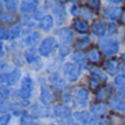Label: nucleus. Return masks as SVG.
<instances>
[{
    "instance_id": "nucleus-16",
    "label": "nucleus",
    "mask_w": 125,
    "mask_h": 125,
    "mask_svg": "<svg viewBox=\"0 0 125 125\" xmlns=\"http://www.w3.org/2000/svg\"><path fill=\"white\" fill-rule=\"evenodd\" d=\"M54 24H55V19L53 15L51 14H46L43 19L40 21L39 23V28L41 29L43 32L48 33L53 28H54Z\"/></svg>"
},
{
    "instance_id": "nucleus-18",
    "label": "nucleus",
    "mask_w": 125,
    "mask_h": 125,
    "mask_svg": "<svg viewBox=\"0 0 125 125\" xmlns=\"http://www.w3.org/2000/svg\"><path fill=\"white\" fill-rule=\"evenodd\" d=\"M92 33L98 37H103L106 34V24L103 20H97L92 24Z\"/></svg>"
},
{
    "instance_id": "nucleus-20",
    "label": "nucleus",
    "mask_w": 125,
    "mask_h": 125,
    "mask_svg": "<svg viewBox=\"0 0 125 125\" xmlns=\"http://www.w3.org/2000/svg\"><path fill=\"white\" fill-rule=\"evenodd\" d=\"M86 58L92 64H99L102 61V54L97 47H92L87 51Z\"/></svg>"
},
{
    "instance_id": "nucleus-55",
    "label": "nucleus",
    "mask_w": 125,
    "mask_h": 125,
    "mask_svg": "<svg viewBox=\"0 0 125 125\" xmlns=\"http://www.w3.org/2000/svg\"><path fill=\"white\" fill-rule=\"evenodd\" d=\"M2 9H3V6H2V2L0 1V13H2Z\"/></svg>"
},
{
    "instance_id": "nucleus-26",
    "label": "nucleus",
    "mask_w": 125,
    "mask_h": 125,
    "mask_svg": "<svg viewBox=\"0 0 125 125\" xmlns=\"http://www.w3.org/2000/svg\"><path fill=\"white\" fill-rule=\"evenodd\" d=\"M90 76L92 79L97 80L98 82H103V83H105L106 81H108V76L105 75V73H104L103 70H101V69L99 68H94L92 69V70L90 71Z\"/></svg>"
},
{
    "instance_id": "nucleus-1",
    "label": "nucleus",
    "mask_w": 125,
    "mask_h": 125,
    "mask_svg": "<svg viewBox=\"0 0 125 125\" xmlns=\"http://www.w3.org/2000/svg\"><path fill=\"white\" fill-rule=\"evenodd\" d=\"M33 80L30 76H24L21 80V88L14 91V98L22 100H28L32 97Z\"/></svg>"
},
{
    "instance_id": "nucleus-56",
    "label": "nucleus",
    "mask_w": 125,
    "mask_h": 125,
    "mask_svg": "<svg viewBox=\"0 0 125 125\" xmlns=\"http://www.w3.org/2000/svg\"><path fill=\"white\" fill-rule=\"evenodd\" d=\"M121 69H122V71H123V73H124V75H125V65H124V66H123V67H122V68H121Z\"/></svg>"
},
{
    "instance_id": "nucleus-2",
    "label": "nucleus",
    "mask_w": 125,
    "mask_h": 125,
    "mask_svg": "<svg viewBox=\"0 0 125 125\" xmlns=\"http://www.w3.org/2000/svg\"><path fill=\"white\" fill-rule=\"evenodd\" d=\"M58 47V41L53 36H48L41 42L39 47L40 55L43 57H51Z\"/></svg>"
},
{
    "instance_id": "nucleus-14",
    "label": "nucleus",
    "mask_w": 125,
    "mask_h": 125,
    "mask_svg": "<svg viewBox=\"0 0 125 125\" xmlns=\"http://www.w3.org/2000/svg\"><path fill=\"white\" fill-rule=\"evenodd\" d=\"M120 67V61L117 58H110L104 62V69L110 76H116Z\"/></svg>"
},
{
    "instance_id": "nucleus-46",
    "label": "nucleus",
    "mask_w": 125,
    "mask_h": 125,
    "mask_svg": "<svg viewBox=\"0 0 125 125\" xmlns=\"http://www.w3.org/2000/svg\"><path fill=\"white\" fill-rule=\"evenodd\" d=\"M119 97L121 98V99H123L125 100V86L124 87H122V88H120L119 89Z\"/></svg>"
},
{
    "instance_id": "nucleus-58",
    "label": "nucleus",
    "mask_w": 125,
    "mask_h": 125,
    "mask_svg": "<svg viewBox=\"0 0 125 125\" xmlns=\"http://www.w3.org/2000/svg\"><path fill=\"white\" fill-rule=\"evenodd\" d=\"M47 125H56V124H54V123H51V124H47Z\"/></svg>"
},
{
    "instance_id": "nucleus-19",
    "label": "nucleus",
    "mask_w": 125,
    "mask_h": 125,
    "mask_svg": "<svg viewBox=\"0 0 125 125\" xmlns=\"http://www.w3.org/2000/svg\"><path fill=\"white\" fill-rule=\"evenodd\" d=\"M73 28L79 34H88L89 33V24L83 19H75L73 22Z\"/></svg>"
},
{
    "instance_id": "nucleus-33",
    "label": "nucleus",
    "mask_w": 125,
    "mask_h": 125,
    "mask_svg": "<svg viewBox=\"0 0 125 125\" xmlns=\"http://www.w3.org/2000/svg\"><path fill=\"white\" fill-rule=\"evenodd\" d=\"M108 94H110V88H102L95 93V100L97 101H103L108 97Z\"/></svg>"
},
{
    "instance_id": "nucleus-24",
    "label": "nucleus",
    "mask_w": 125,
    "mask_h": 125,
    "mask_svg": "<svg viewBox=\"0 0 125 125\" xmlns=\"http://www.w3.org/2000/svg\"><path fill=\"white\" fill-rule=\"evenodd\" d=\"M41 39H42V36H41V33L40 32H31L30 34L24 39V44L30 46V47H34L37 44H41L40 43Z\"/></svg>"
},
{
    "instance_id": "nucleus-59",
    "label": "nucleus",
    "mask_w": 125,
    "mask_h": 125,
    "mask_svg": "<svg viewBox=\"0 0 125 125\" xmlns=\"http://www.w3.org/2000/svg\"><path fill=\"white\" fill-rule=\"evenodd\" d=\"M122 125H125V123H124V124H122Z\"/></svg>"
},
{
    "instance_id": "nucleus-53",
    "label": "nucleus",
    "mask_w": 125,
    "mask_h": 125,
    "mask_svg": "<svg viewBox=\"0 0 125 125\" xmlns=\"http://www.w3.org/2000/svg\"><path fill=\"white\" fill-rule=\"evenodd\" d=\"M121 23L123 24V25H125V11L122 13V15H121Z\"/></svg>"
},
{
    "instance_id": "nucleus-12",
    "label": "nucleus",
    "mask_w": 125,
    "mask_h": 125,
    "mask_svg": "<svg viewBox=\"0 0 125 125\" xmlns=\"http://www.w3.org/2000/svg\"><path fill=\"white\" fill-rule=\"evenodd\" d=\"M109 106L113 111L125 113V102L119 95H113V97L110 98V100H109Z\"/></svg>"
},
{
    "instance_id": "nucleus-43",
    "label": "nucleus",
    "mask_w": 125,
    "mask_h": 125,
    "mask_svg": "<svg viewBox=\"0 0 125 125\" xmlns=\"http://www.w3.org/2000/svg\"><path fill=\"white\" fill-rule=\"evenodd\" d=\"M11 121V114H3L0 116V125H8Z\"/></svg>"
},
{
    "instance_id": "nucleus-6",
    "label": "nucleus",
    "mask_w": 125,
    "mask_h": 125,
    "mask_svg": "<svg viewBox=\"0 0 125 125\" xmlns=\"http://www.w3.org/2000/svg\"><path fill=\"white\" fill-rule=\"evenodd\" d=\"M55 34L58 36L59 41L62 43V45H68L75 41V34L68 26H62L55 31Z\"/></svg>"
},
{
    "instance_id": "nucleus-13",
    "label": "nucleus",
    "mask_w": 125,
    "mask_h": 125,
    "mask_svg": "<svg viewBox=\"0 0 125 125\" xmlns=\"http://www.w3.org/2000/svg\"><path fill=\"white\" fill-rule=\"evenodd\" d=\"M40 52L36 50L35 47H29L25 50L24 52V59L28 64L30 65H33L35 62H40Z\"/></svg>"
},
{
    "instance_id": "nucleus-39",
    "label": "nucleus",
    "mask_w": 125,
    "mask_h": 125,
    "mask_svg": "<svg viewBox=\"0 0 125 125\" xmlns=\"http://www.w3.org/2000/svg\"><path fill=\"white\" fill-rule=\"evenodd\" d=\"M117 32V25L115 22H109L106 24V33L109 35H113Z\"/></svg>"
},
{
    "instance_id": "nucleus-35",
    "label": "nucleus",
    "mask_w": 125,
    "mask_h": 125,
    "mask_svg": "<svg viewBox=\"0 0 125 125\" xmlns=\"http://www.w3.org/2000/svg\"><path fill=\"white\" fill-rule=\"evenodd\" d=\"M71 53V47L68 45H61L58 48V55H59V58L64 59L65 57H67L69 54Z\"/></svg>"
},
{
    "instance_id": "nucleus-17",
    "label": "nucleus",
    "mask_w": 125,
    "mask_h": 125,
    "mask_svg": "<svg viewBox=\"0 0 125 125\" xmlns=\"http://www.w3.org/2000/svg\"><path fill=\"white\" fill-rule=\"evenodd\" d=\"M48 80H50L51 86H52L56 91H59V92H61V91H62V89L66 88V82H65V80L62 79L58 73L51 75Z\"/></svg>"
},
{
    "instance_id": "nucleus-50",
    "label": "nucleus",
    "mask_w": 125,
    "mask_h": 125,
    "mask_svg": "<svg viewBox=\"0 0 125 125\" xmlns=\"http://www.w3.org/2000/svg\"><path fill=\"white\" fill-rule=\"evenodd\" d=\"M6 67H7V62L3 61V59H0V71L3 70Z\"/></svg>"
},
{
    "instance_id": "nucleus-32",
    "label": "nucleus",
    "mask_w": 125,
    "mask_h": 125,
    "mask_svg": "<svg viewBox=\"0 0 125 125\" xmlns=\"http://www.w3.org/2000/svg\"><path fill=\"white\" fill-rule=\"evenodd\" d=\"M80 15H81L82 18H84L87 20H92L93 17H94V12H93L92 10H90V8L89 7H81L80 8Z\"/></svg>"
},
{
    "instance_id": "nucleus-47",
    "label": "nucleus",
    "mask_w": 125,
    "mask_h": 125,
    "mask_svg": "<svg viewBox=\"0 0 125 125\" xmlns=\"http://www.w3.org/2000/svg\"><path fill=\"white\" fill-rule=\"evenodd\" d=\"M64 100H65V102L66 103H68V102H70V100H71V94L69 92H65L64 93Z\"/></svg>"
},
{
    "instance_id": "nucleus-37",
    "label": "nucleus",
    "mask_w": 125,
    "mask_h": 125,
    "mask_svg": "<svg viewBox=\"0 0 125 125\" xmlns=\"http://www.w3.org/2000/svg\"><path fill=\"white\" fill-rule=\"evenodd\" d=\"M45 11H46L45 7H42V8H41V7H39V9H37V10L35 11L34 13H33V19L41 21V20L46 15L45 14Z\"/></svg>"
},
{
    "instance_id": "nucleus-36",
    "label": "nucleus",
    "mask_w": 125,
    "mask_h": 125,
    "mask_svg": "<svg viewBox=\"0 0 125 125\" xmlns=\"http://www.w3.org/2000/svg\"><path fill=\"white\" fill-rule=\"evenodd\" d=\"M4 7H6L10 12L14 13L15 11L18 10V8H19V2L14 1V0H7V1H4Z\"/></svg>"
},
{
    "instance_id": "nucleus-57",
    "label": "nucleus",
    "mask_w": 125,
    "mask_h": 125,
    "mask_svg": "<svg viewBox=\"0 0 125 125\" xmlns=\"http://www.w3.org/2000/svg\"><path fill=\"white\" fill-rule=\"evenodd\" d=\"M123 40H124V42H125V33H124V35H123Z\"/></svg>"
},
{
    "instance_id": "nucleus-41",
    "label": "nucleus",
    "mask_w": 125,
    "mask_h": 125,
    "mask_svg": "<svg viewBox=\"0 0 125 125\" xmlns=\"http://www.w3.org/2000/svg\"><path fill=\"white\" fill-rule=\"evenodd\" d=\"M89 87H90V89L92 91H97L98 92V91L100 90V82H98L97 80L91 78V79L89 80Z\"/></svg>"
},
{
    "instance_id": "nucleus-22",
    "label": "nucleus",
    "mask_w": 125,
    "mask_h": 125,
    "mask_svg": "<svg viewBox=\"0 0 125 125\" xmlns=\"http://www.w3.org/2000/svg\"><path fill=\"white\" fill-rule=\"evenodd\" d=\"M73 119H75V121L79 122L81 125H88L89 121H90V119H91L90 112L86 111V110L76 111V112H73Z\"/></svg>"
},
{
    "instance_id": "nucleus-44",
    "label": "nucleus",
    "mask_w": 125,
    "mask_h": 125,
    "mask_svg": "<svg viewBox=\"0 0 125 125\" xmlns=\"http://www.w3.org/2000/svg\"><path fill=\"white\" fill-rule=\"evenodd\" d=\"M73 6L70 7V9H69V12H70V14H73V17H77V15L80 14V8L78 6H76V2H73Z\"/></svg>"
},
{
    "instance_id": "nucleus-7",
    "label": "nucleus",
    "mask_w": 125,
    "mask_h": 125,
    "mask_svg": "<svg viewBox=\"0 0 125 125\" xmlns=\"http://www.w3.org/2000/svg\"><path fill=\"white\" fill-rule=\"evenodd\" d=\"M54 93L52 92L50 86L47 83H42L41 84V93H40V101L43 105L48 106L54 102Z\"/></svg>"
},
{
    "instance_id": "nucleus-25",
    "label": "nucleus",
    "mask_w": 125,
    "mask_h": 125,
    "mask_svg": "<svg viewBox=\"0 0 125 125\" xmlns=\"http://www.w3.org/2000/svg\"><path fill=\"white\" fill-rule=\"evenodd\" d=\"M90 111L97 116H102V115L108 114V106L102 102H97L90 105Z\"/></svg>"
},
{
    "instance_id": "nucleus-21",
    "label": "nucleus",
    "mask_w": 125,
    "mask_h": 125,
    "mask_svg": "<svg viewBox=\"0 0 125 125\" xmlns=\"http://www.w3.org/2000/svg\"><path fill=\"white\" fill-rule=\"evenodd\" d=\"M21 70L19 68H13L10 73H7V86H15L21 79Z\"/></svg>"
},
{
    "instance_id": "nucleus-49",
    "label": "nucleus",
    "mask_w": 125,
    "mask_h": 125,
    "mask_svg": "<svg viewBox=\"0 0 125 125\" xmlns=\"http://www.w3.org/2000/svg\"><path fill=\"white\" fill-rule=\"evenodd\" d=\"M4 56V45L2 42H0V57Z\"/></svg>"
},
{
    "instance_id": "nucleus-31",
    "label": "nucleus",
    "mask_w": 125,
    "mask_h": 125,
    "mask_svg": "<svg viewBox=\"0 0 125 125\" xmlns=\"http://www.w3.org/2000/svg\"><path fill=\"white\" fill-rule=\"evenodd\" d=\"M62 58H58V59H55L52 64H50L47 68V73H51V75H54V73H57L58 70L62 68Z\"/></svg>"
},
{
    "instance_id": "nucleus-51",
    "label": "nucleus",
    "mask_w": 125,
    "mask_h": 125,
    "mask_svg": "<svg viewBox=\"0 0 125 125\" xmlns=\"http://www.w3.org/2000/svg\"><path fill=\"white\" fill-rule=\"evenodd\" d=\"M109 2H110V3H112V4H121L123 1H122V0H110Z\"/></svg>"
},
{
    "instance_id": "nucleus-9",
    "label": "nucleus",
    "mask_w": 125,
    "mask_h": 125,
    "mask_svg": "<svg viewBox=\"0 0 125 125\" xmlns=\"http://www.w3.org/2000/svg\"><path fill=\"white\" fill-rule=\"evenodd\" d=\"M53 112H54L55 116L61 120H68V119H70L71 115L73 114L71 108L68 104H65V103H61V104L55 105Z\"/></svg>"
},
{
    "instance_id": "nucleus-48",
    "label": "nucleus",
    "mask_w": 125,
    "mask_h": 125,
    "mask_svg": "<svg viewBox=\"0 0 125 125\" xmlns=\"http://www.w3.org/2000/svg\"><path fill=\"white\" fill-rule=\"evenodd\" d=\"M65 125H79V124H78V122L75 121V120L69 119V120H67V122H66V124Z\"/></svg>"
},
{
    "instance_id": "nucleus-40",
    "label": "nucleus",
    "mask_w": 125,
    "mask_h": 125,
    "mask_svg": "<svg viewBox=\"0 0 125 125\" xmlns=\"http://www.w3.org/2000/svg\"><path fill=\"white\" fill-rule=\"evenodd\" d=\"M89 6L93 10V12H98L101 8V2L99 0H91V1H89Z\"/></svg>"
},
{
    "instance_id": "nucleus-5",
    "label": "nucleus",
    "mask_w": 125,
    "mask_h": 125,
    "mask_svg": "<svg viewBox=\"0 0 125 125\" xmlns=\"http://www.w3.org/2000/svg\"><path fill=\"white\" fill-rule=\"evenodd\" d=\"M29 113L32 116L33 120H40V119H47V117H51L52 113H51V110L47 108V106L43 105V104H33V105L30 106V110H29Z\"/></svg>"
},
{
    "instance_id": "nucleus-38",
    "label": "nucleus",
    "mask_w": 125,
    "mask_h": 125,
    "mask_svg": "<svg viewBox=\"0 0 125 125\" xmlns=\"http://www.w3.org/2000/svg\"><path fill=\"white\" fill-rule=\"evenodd\" d=\"M114 84L116 87H120V88H122V87L125 86V75H124V73L115 76V78H114Z\"/></svg>"
},
{
    "instance_id": "nucleus-30",
    "label": "nucleus",
    "mask_w": 125,
    "mask_h": 125,
    "mask_svg": "<svg viewBox=\"0 0 125 125\" xmlns=\"http://www.w3.org/2000/svg\"><path fill=\"white\" fill-rule=\"evenodd\" d=\"M13 104L14 103H11L8 100L0 99V113H2V114H9V112H12Z\"/></svg>"
},
{
    "instance_id": "nucleus-8",
    "label": "nucleus",
    "mask_w": 125,
    "mask_h": 125,
    "mask_svg": "<svg viewBox=\"0 0 125 125\" xmlns=\"http://www.w3.org/2000/svg\"><path fill=\"white\" fill-rule=\"evenodd\" d=\"M52 13L57 25H62L67 22L68 12H67L66 8L64 6H54L52 8Z\"/></svg>"
},
{
    "instance_id": "nucleus-29",
    "label": "nucleus",
    "mask_w": 125,
    "mask_h": 125,
    "mask_svg": "<svg viewBox=\"0 0 125 125\" xmlns=\"http://www.w3.org/2000/svg\"><path fill=\"white\" fill-rule=\"evenodd\" d=\"M90 43H91L90 37L83 36V37H80V39H78L77 41H76L75 47H76L77 51H80V52H81L82 50H84L86 47H88V46L90 45Z\"/></svg>"
},
{
    "instance_id": "nucleus-42",
    "label": "nucleus",
    "mask_w": 125,
    "mask_h": 125,
    "mask_svg": "<svg viewBox=\"0 0 125 125\" xmlns=\"http://www.w3.org/2000/svg\"><path fill=\"white\" fill-rule=\"evenodd\" d=\"M9 39H10L9 31H7L6 29H3L2 26H0V42L4 41V40H9Z\"/></svg>"
},
{
    "instance_id": "nucleus-10",
    "label": "nucleus",
    "mask_w": 125,
    "mask_h": 125,
    "mask_svg": "<svg viewBox=\"0 0 125 125\" xmlns=\"http://www.w3.org/2000/svg\"><path fill=\"white\" fill-rule=\"evenodd\" d=\"M40 2L37 0H24L21 2L20 6V11L22 14H30V13H34L35 11L39 9Z\"/></svg>"
},
{
    "instance_id": "nucleus-27",
    "label": "nucleus",
    "mask_w": 125,
    "mask_h": 125,
    "mask_svg": "<svg viewBox=\"0 0 125 125\" xmlns=\"http://www.w3.org/2000/svg\"><path fill=\"white\" fill-rule=\"evenodd\" d=\"M22 33H23V28H22L21 23H15V24H13V25H11V28L9 29V34H10L11 40L20 37Z\"/></svg>"
},
{
    "instance_id": "nucleus-11",
    "label": "nucleus",
    "mask_w": 125,
    "mask_h": 125,
    "mask_svg": "<svg viewBox=\"0 0 125 125\" xmlns=\"http://www.w3.org/2000/svg\"><path fill=\"white\" fill-rule=\"evenodd\" d=\"M76 102H77L78 105L80 106H86L88 104V101H89V98H90V92H89L88 89L83 88H78L77 91H76Z\"/></svg>"
},
{
    "instance_id": "nucleus-28",
    "label": "nucleus",
    "mask_w": 125,
    "mask_h": 125,
    "mask_svg": "<svg viewBox=\"0 0 125 125\" xmlns=\"http://www.w3.org/2000/svg\"><path fill=\"white\" fill-rule=\"evenodd\" d=\"M71 61L73 62H76V65H78V66L82 67L86 65V55L83 54L82 52H80V51H76L75 53H73V55H71Z\"/></svg>"
},
{
    "instance_id": "nucleus-54",
    "label": "nucleus",
    "mask_w": 125,
    "mask_h": 125,
    "mask_svg": "<svg viewBox=\"0 0 125 125\" xmlns=\"http://www.w3.org/2000/svg\"><path fill=\"white\" fill-rule=\"evenodd\" d=\"M121 59H122V62L125 64V53H123V54L121 55Z\"/></svg>"
},
{
    "instance_id": "nucleus-15",
    "label": "nucleus",
    "mask_w": 125,
    "mask_h": 125,
    "mask_svg": "<svg viewBox=\"0 0 125 125\" xmlns=\"http://www.w3.org/2000/svg\"><path fill=\"white\" fill-rule=\"evenodd\" d=\"M122 8L121 7H106L105 9L103 10V17L106 18V19L109 20H112V21H114V20L119 19L120 17L122 15Z\"/></svg>"
},
{
    "instance_id": "nucleus-45",
    "label": "nucleus",
    "mask_w": 125,
    "mask_h": 125,
    "mask_svg": "<svg viewBox=\"0 0 125 125\" xmlns=\"http://www.w3.org/2000/svg\"><path fill=\"white\" fill-rule=\"evenodd\" d=\"M99 124V116H97V115H93V116H91L90 121H89L88 125H98Z\"/></svg>"
},
{
    "instance_id": "nucleus-3",
    "label": "nucleus",
    "mask_w": 125,
    "mask_h": 125,
    "mask_svg": "<svg viewBox=\"0 0 125 125\" xmlns=\"http://www.w3.org/2000/svg\"><path fill=\"white\" fill-rule=\"evenodd\" d=\"M99 44L102 52L108 56H113L119 53L120 43L117 40L112 39V37H103L99 41Z\"/></svg>"
},
{
    "instance_id": "nucleus-52",
    "label": "nucleus",
    "mask_w": 125,
    "mask_h": 125,
    "mask_svg": "<svg viewBox=\"0 0 125 125\" xmlns=\"http://www.w3.org/2000/svg\"><path fill=\"white\" fill-rule=\"evenodd\" d=\"M98 125H109V121L108 120H101V121H99Z\"/></svg>"
},
{
    "instance_id": "nucleus-34",
    "label": "nucleus",
    "mask_w": 125,
    "mask_h": 125,
    "mask_svg": "<svg viewBox=\"0 0 125 125\" xmlns=\"http://www.w3.org/2000/svg\"><path fill=\"white\" fill-rule=\"evenodd\" d=\"M10 97H11V90L9 88V86H6V84L0 86V99L8 100Z\"/></svg>"
},
{
    "instance_id": "nucleus-23",
    "label": "nucleus",
    "mask_w": 125,
    "mask_h": 125,
    "mask_svg": "<svg viewBox=\"0 0 125 125\" xmlns=\"http://www.w3.org/2000/svg\"><path fill=\"white\" fill-rule=\"evenodd\" d=\"M18 21V17L13 12H2L0 13V23L1 24H8V25H13Z\"/></svg>"
},
{
    "instance_id": "nucleus-4",
    "label": "nucleus",
    "mask_w": 125,
    "mask_h": 125,
    "mask_svg": "<svg viewBox=\"0 0 125 125\" xmlns=\"http://www.w3.org/2000/svg\"><path fill=\"white\" fill-rule=\"evenodd\" d=\"M62 71L69 82H76L81 75V67L73 62H65L62 66Z\"/></svg>"
}]
</instances>
